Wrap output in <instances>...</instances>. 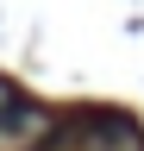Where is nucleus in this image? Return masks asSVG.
<instances>
[{
  "mask_svg": "<svg viewBox=\"0 0 144 151\" xmlns=\"http://www.w3.org/2000/svg\"><path fill=\"white\" fill-rule=\"evenodd\" d=\"M31 151H144V126L125 120V113H113V107H94V113H57Z\"/></svg>",
  "mask_w": 144,
  "mask_h": 151,
  "instance_id": "nucleus-1",
  "label": "nucleus"
},
{
  "mask_svg": "<svg viewBox=\"0 0 144 151\" xmlns=\"http://www.w3.org/2000/svg\"><path fill=\"white\" fill-rule=\"evenodd\" d=\"M25 126H31V94L13 76H0V132H25Z\"/></svg>",
  "mask_w": 144,
  "mask_h": 151,
  "instance_id": "nucleus-2",
  "label": "nucleus"
}]
</instances>
